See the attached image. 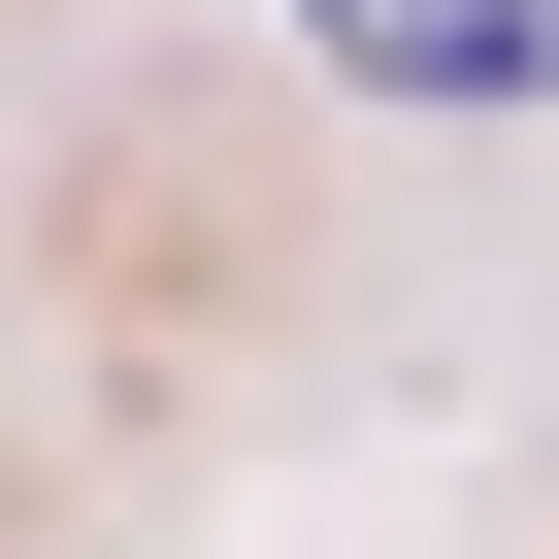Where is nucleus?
<instances>
[{"mask_svg": "<svg viewBox=\"0 0 559 559\" xmlns=\"http://www.w3.org/2000/svg\"><path fill=\"white\" fill-rule=\"evenodd\" d=\"M297 34H330L362 99H428V132H493V99H559V0H297Z\"/></svg>", "mask_w": 559, "mask_h": 559, "instance_id": "1", "label": "nucleus"}]
</instances>
